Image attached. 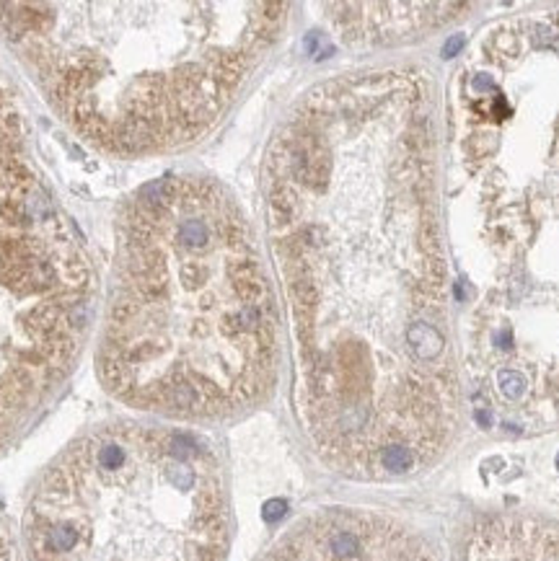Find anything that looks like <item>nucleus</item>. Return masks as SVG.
Masks as SVG:
<instances>
[{"label":"nucleus","mask_w":559,"mask_h":561,"mask_svg":"<svg viewBox=\"0 0 559 561\" xmlns=\"http://www.w3.org/2000/svg\"><path fill=\"white\" fill-rule=\"evenodd\" d=\"M265 210L316 456L360 481L433 465L461 427V381L425 73L308 88L267 148Z\"/></svg>","instance_id":"1"},{"label":"nucleus","mask_w":559,"mask_h":561,"mask_svg":"<svg viewBox=\"0 0 559 561\" xmlns=\"http://www.w3.org/2000/svg\"><path fill=\"white\" fill-rule=\"evenodd\" d=\"M280 316L236 197L174 173L119 207L96 373L125 406L207 422L275 386Z\"/></svg>","instance_id":"2"},{"label":"nucleus","mask_w":559,"mask_h":561,"mask_svg":"<svg viewBox=\"0 0 559 561\" xmlns=\"http://www.w3.org/2000/svg\"><path fill=\"white\" fill-rule=\"evenodd\" d=\"M290 3H6L0 24L55 114L93 150L202 140L287 29Z\"/></svg>","instance_id":"3"},{"label":"nucleus","mask_w":559,"mask_h":561,"mask_svg":"<svg viewBox=\"0 0 559 561\" xmlns=\"http://www.w3.org/2000/svg\"><path fill=\"white\" fill-rule=\"evenodd\" d=\"M24 535L31 561H225L223 468L192 432L106 422L44 471Z\"/></svg>","instance_id":"4"},{"label":"nucleus","mask_w":559,"mask_h":561,"mask_svg":"<svg viewBox=\"0 0 559 561\" xmlns=\"http://www.w3.org/2000/svg\"><path fill=\"white\" fill-rule=\"evenodd\" d=\"M259 561H438L401 520L360 507H327L295 523Z\"/></svg>","instance_id":"5"},{"label":"nucleus","mask_w":559,"mask_h":561,"mask_svg":"<svg viewBox=\"0 0 559 561\" xmlns=\"http://www.w3.org/2000/svg\"><path fill=\"white\" fill-rule=\"evenodd\" d=\"M324 8L347 44H389L406 36L425 34L463 11L461 3H409V6L337 3Z\"/></svg>","instance_id":"6"},{"label":"nucleus","mask_w":559,"mask_h":561,"mask_svg":"<svg viewBox=\"0 0 559 561\" xmlns=\"http://www.w3.org/2000/svg\"><path fill=\"white\" fill-rule=\"evenodd\" d=\"M463 561H559V527L528 518H489L468 535Z\"/></svg>","instance_id":"7"},{"label":"nucleus","mask_w":559,"mask_h":561,"mask_svg":"<svg viewBox=\"0 0 559 561\" xmlns=\"http://www.w3.org/2000/svg\"><path fill=\"white\" fill-rule=\"evenodd\" d=\"M8 559H11V543H8L6 527L0 523V561H8Z\"/></svg>","instance_id":"8"},{"label":"nucleus","mask_w":559,"mask_h":561,"mask_svg":"<svg viewBox=\"0 0 559 561\" xmlns=\"http://www.w3.org/2000/svg\"><path fill=\"white\" fill-rule=\"evenodd\" d=\"M557 465H559V460H557Z\"/></svg>","instance_id":"9"}]
</instances>
